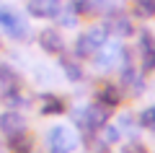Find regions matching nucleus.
Returning <instances> with one entry per match:
<instances>
[{"mask_svg": "<svg viewBox=\"0 0 155 153\" xmlns=\"http://www.w3.org/2000/svg\"><path fill=\"white\" fill-rule=\"evenodd\" d=\"M41 47H44L47 52H52V55H57V52H62L65 42H62V37L57 31H44L41 34Z\"/></svg>", "mask_w": 155, "mask_h": 153, "instance_id": "nucleus-11", "label": "nucleus"}, {"mask_svg": "<svg viewBox=\"0 0 155 153\" xmlns=\"http://www.w3.org/2000/svg\"><path fill=\"white\" fill-rule=\"evenodd\" d=\"M62 68H65V73L70 75V81H80V78H83V70H80L72 60H62Z\"/></svg>", "mask_w": 155, "mask_h": 153, "instance_id": "nucleus-17", "label": "nucleus"}, {"mask_svg": "<svg viewBox=\"0 0 155 153\" xmlns=\"http://www.w3.org/2000/svg\"><path fill=\"white\" fill-rule=\"evenodd\" d=\"M41 112H44V114H60V112H65V104H62L57 96H44V106H41Z\"/></svg>", "mask_w": 155, "mask_h": 153, "instance_id": "nucleus-14", "label": "nucleus"}, {"mask_svg": "<svg viewBox=\"0 0 155 153\" xmlns=\"http://www.w3.org/2000/svg\"><path fill=\"white\" fill-rule=\"evenodd\" d=\"M47 145H49V153H72L78 145L75 135H72L70 127H52L49 132H47Z\"/></svg>", "mask_w": 155, "mask_h": 153, "instance_id": "nucleus-2", "label": "nucleus"}, {"mask_svg": "<svg viewBox=\"0 0 155 153\" xmlns=\"http://www.w3.org/2000/svg\"><path fill=\"white\" fill-rule=\"evenodd\" d=\"M134 13L140 18H153L155 16V0H134Z\"/></svg>", "mask_w": 155, "mask_h": 153, "instance_id": "nucleus-13", "label": "nucleus"}, {"mask_svg": "<svg viewBox=\"0 0 155 153\" xmlns=\"http://www.w3.org/2000/svg\"><path fill=\"white\" fill-rule=\"evenodd\" d=\"M140 60H142L145 73L155 70V34H150V31L140 34Z\"/></svg>", "mask_w": 155, "mask_h": 153, "instance_id": "nucleus-5", "label": "nucleus"}, {"mask_svg": "<svg viewBox=\"0 0 155 153\" xmlns=\"http://www.w3.org/2000/svg\"><path fill=\"white\" fill-rule=\"evenodd\" d=\"M106 37H109V29L106 26H91L85 34H80V39H78V44H75V52L80 57L96 55V52L106 44Z\"/></svg>", "mask_w": 155, "mask_h": 153, "instance_id": "nucleus-1", "label": "nucleus"}, {"mask_svg": "<svg viewBox=\"0 0 155 153\" xmlns=\"http://www.w3.org/2000/svg\"><path fill=\"white\" fill-rule=\"evenodd\" d=\"M109 112L111 109H109V106H104V104H91V106H85V109L75 112V120L80 122L85 130H98V127L106 125Z\"/></svg>", "mask_w": 155, "mask_h": 153, "instance_id": "nucleus-3", "label": "nucleus"}, {"mask_svg": "<svg viewBox=\"0 0 155 153\" xmlns=\"http://www.w3.org/2000/svg\"><path fill=\"white\" fill-rule=\"evenodd\" d=\"M60 8H62L60 0H28L26 3V11L36 18H54Z\"/></svg>", "mask_w": 155, "mask_h": 153, "instance_id": "nucleus-6", "label": "nucleus"}, {"mask_svg": "<svg viewBox=\"0 0 155 153\" xmlns=\"http://www.w3.org/2000/svg\"><path fill=\"white\" fill-rule=\"evenodd\" d=\"M122 101V91H119V86H104L98 91V104H104V106H116Z\"/></svg>", "mask_w": 155, "mask_h": 153, "instance_id": "nucleus-10", "label": "nucleus"}, {"mask_svg": "<svg viewBox=\"0 0 155 153\" xmlns=\"http://www.w3.org/2000/svg\"><path fill=\"white\" fill-rule=\"evenodd\" d=\"M11 148H13L16 153H28V151H31V140L23 137V132H21V135L11 137Z\"/></svg>", "mask_w": 155, "mask_h": 153, "instance_id": "nucleus-16", "label": "nucleus"}, {"mask_svg": "<svg viewBox=\"0 0 155 153\" xmlns=\"http://www.w3.org/2000/svg\"><path fill=\"white\" fill-rule=\"evenodd\" d=\"M124 153H147V148L140 143H129V145H124Z\"/></svg>", "mask_w": 155, "mask_h": 153, "instance_id": "nucleus-19", "label": "nucleus"}, {"mask_svg": "<svg viewBox=\"0 0 155 153\" xmlns=\"http://www.w3.org/2000/svg\"><path fill=\"white\" fill-rule=\"evenodd\" d=\"M18 91V78L11 68L0 65V99H8Z\"/></svg>", "mask_w": 155, "mask_h": 153, "instance_id": "nucleus-9", "label": "nucleus"}, {"mask_svg": "<svg viewBox=\"0 0 155 153\" xmlns=\"http://www.w3.org/2000/svg\"><path fill=\"white\" fill-rule=\"evenodd\" d=\"M106 29L114 31V34H119V37H129V34H132V23H129L127 16H114L109 23H106Z\"/></svg>", "mask_w": 155, "mask_h": 153, "instance_id": "nucleus-12", "label": "nucleus"}, {"mask_svg": "<svg viewBox=\"0 0 155 153\" xmlns=\"http://www.w3.org/2000/svg\"><path fill=\"white\" fill-rule=\"evenodd\" d=\"M0 29H3L8 37H13V39H23L28 34L26 21H23L16 11H11V8H5V5H0Z\"/></svg>", "mask_w": 155, "mask_h": 153, "instance_id": "nucleus-4", "label": "nucleus"}, {"mask_svg": "<svg viewBox=\"0 0 155 153\" xmlns=\"http://www.w3.org/2000/svg\"><path fill=\"white\" fill-rule=\"evenodd\" d=\"M104 140L106 143H116L119 140V130H116V127H106L104 130Z\"/></svg>", "mask_w": 155, "mask_h": 153, "instance_id": "nucleus-18", "label": "nucleus"}, {"mask_svg": "<svg viewBox=\"0 0 155 153\" xmlns=\"http://www.w3.org/2000/svg\"><path fill=\"white\" fill-rule=\"evenodd\" d=\"M119 57H124V49H122V44H104V47L98 49L96 65H98L101 70H109V68H114L116 62H119Z\"/></svg>", "mask_w": 155, "mask_h": 153, "instance_id": "nucleus-7", "label": "nucleus"}, {"mask_svg": "<svg viewBox=\"0 0 155 153\" xmlns=\"http://www.w3.org/2000/svg\"><path fill=\"white\" fill-rule=\"evenodd\" d=\"M0 130L5 132L8 137H16V135H21L26 130V120L21 114H16V112H8V114L0 117Z\"/></svg>", "mask_w": 155, "mask_h": 153, "instance_id": "nucleus-8", "label": "nucleus"}, {"mask_svg": "<svg viewBox=\"0 0 155 153\" xmlns=\"http://www.w3.org/2000/svg\"><path fill=\"white\" fill-rule=\"evenodd\" d=\"M140 127H145V130H155V104L140 112Z\"/></svg>", "mask_w": 155, "mask_h": 153, "instance_id": "nucleus-15", "label": "nucleus"}, {"mask_svg": "<svg viewBox=\"0 0 155 153\" xmlns=\"http://www.w3.org/2000/svg\"><path fill=\"white\" fill-rule=\"evenodd\" d=\"M0 5H3V0H0Z\"/></svg>", "mask_w": 155, "mask_h": 153, "instance_id": "nucleus-20", "label": "nucleus"}]
</instances>
